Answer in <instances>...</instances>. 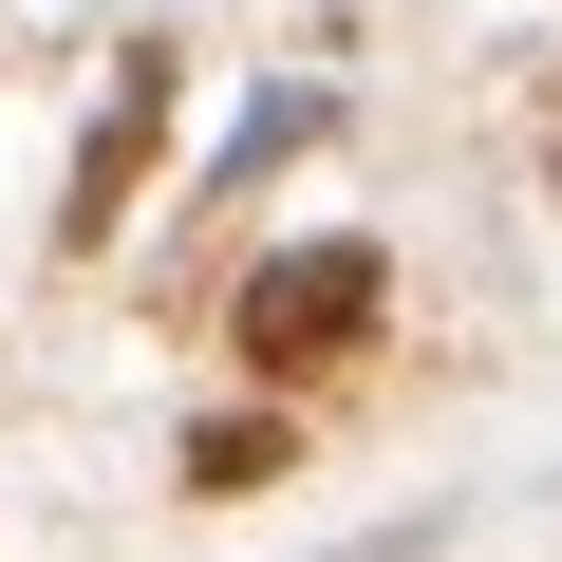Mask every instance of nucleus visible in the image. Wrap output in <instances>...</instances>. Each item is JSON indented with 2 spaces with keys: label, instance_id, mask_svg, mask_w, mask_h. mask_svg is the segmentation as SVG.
<instances>
[{
  "label": "nucleus",
  "instance_id": "f257e3e1",
  "mask_svg": "<svg viewBox=\"0 0 562 562\" xmlns=\"http://www.w3.org/2000/svg\"><path fill=\"white\" fill-rule=\"evenodd\" d=\"M394 319V262L338 225V244H281L262 281H244V301H225V338H244V375H338L357 338Z\"/></svg>",
  "mask_w": 562,
  "mask_h": 562
},
{
  "label": "nucleus",
  "instance_id": "f03ea898",
  "mask_svg": "<svg viewBox=\"0 0 562 562\" xmlns=\"http://www.w3.org/2000/svg\"><path fill=\"white\" fill-rule=\"evenodd\" d=\"M150 150H169V38H132L113 94H94V132H76V188H57V244H76V262L113 244V206L150 188Z\"/></svg>",
  "mask_w": 562,
  "mask_h": 562
},
{
  "label": "nucleus",
  "instance_id": "7ed1b4c3",
  "mask_svg": "<svg viewBox=\"0 0 562 562\" xmlns=\"http://www.w3.org/2000/svg\"><path fill=\"white\" fill-rule=\"evenodd\" d=\"M169 469H188L206 506H244V487H281V469H301V450H281V413H206V431H188Z\"/></svg>",
  "mask_w": 562,
  "mask_h": 562
},
{
  "label": "nucleus",
  "instance_id": "20e7f679",
  "mask_svg": "<svg viewBox=\"0 0 562 562\" xmlns=\"http://www.w3.org/2000/svg\"><path fill=\"white\" fill-rule=\"evenodd\" d=\"M319 132H338V94H319V76H281V94H262V113L225 132V188H262L281 150H319Z\"/></svg>",
  "mask_w": 562,
  "mask_h": 562
}]
</instances>
